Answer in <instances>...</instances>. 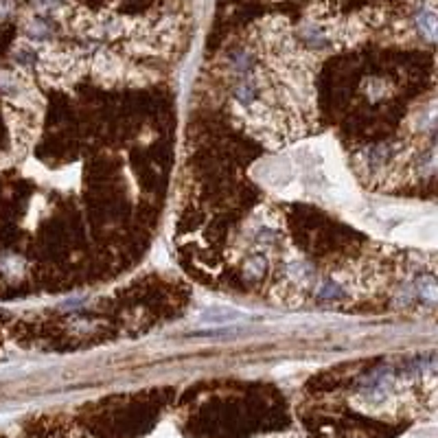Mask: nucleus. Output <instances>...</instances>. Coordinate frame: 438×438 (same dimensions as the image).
Returning a JSON list of instances; mask_svg holds the SVG:
<instances>
[{
  "instance_id": "obj_1",
  "label": "nucleus",
  "mask_w": 438,
  "mask_h": 438,
  "mask_svg": "<svg viewBox=\"0 0 438 438\" xmlns=\"http://www.w3.org/2000/svg\"><path fill=\"white\" fill-rule=\"evenodd\" d=\"M417 22H419L421 33L432 42L436 38V16H434V9L432 7H423L421 13L417 16Z\"/></svg>"
}]
</instances>
